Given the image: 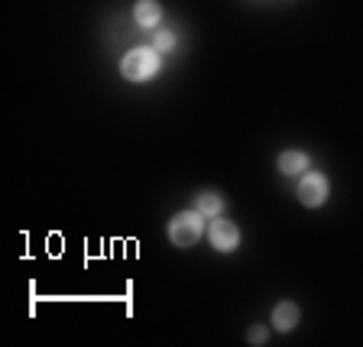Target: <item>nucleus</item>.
Segmentation results:
<instances>
[{
	"instance_id": "obj_2",
	"label": "nucleus",
	"mask_w": 363,
	"mask_h": 347,
	"mask_svg": "<svg viewBox=\"0 0 363 347\" xmlns=\"http://www.w3.org/2000/svg\"><path fill=\"white\" fill-rule=\"evenodd\" d=\"M204 234V214L198 211H179L172 221H169V241L175 243V247H191V243H198Z\"/></svg>"
},
{
	"instance_id": "obj_4",
	"label": "nucleus",
	"mask_w": 363,
	"mask_h": 347,
	"mask_svg": "<svg viewBox=\"0 0 363 347\" xmlns=\"http://www.w3.org/2000/svg\"><path fill=\"white\" fill-rule=\"evenodd\" d=\"M208 237H211V247L220 250V253H230V250H237V243H240V231H237V224L234 221H224V218L211 221Z\"/></svg>"
},
{
	"instance_id": "obj_7",
	"label": "nucleus",
	"mask_w": 363,
	"mask_h": 347,
	"mask_svg": "<svg viewBox=\"0 0 363 347\" xmlns=\"http://www.w3.org/2000/svg\"><path fill=\"white\" fill-rule=\"evenodd\" d=\"M133 20L140 23V26H156V23L162 20V7H159L156 0H140L133 7Z\"/></svg>"
},
{
	"instance_id": "obj_6",
	"label": "nucleus",
	"mask_w": 363,
	"mask_h": 347,
	"mask_svg": "<svg viewBox=\"0 0 363 347\" xmlns=\"http://www.w3.org/2000/svg\"><path fill=\"white\" fill-rule=\"evenodd\" d=\"M272 325L279 328V331H292L298 325V305L295 302H279L276 312H272Z\"/></svg>"
},
{
	"instance_id": "obj_5",
	"label": "nucleus",
	"mask_w": 363,
	"mask_h": 347,
	"mask_svg": "<svg viewBox=\"0 0 363 347\" xmlns=\"http://www.w3.org/2000/svg\"><path fill=\"white\" fill-rule=\"evenodd\" d=\"M308 169V156L302 150H286L279 156V172L282 175H302Z\"/></svg>"
},
{
	"instance_id": "obj_3",
	"label": "nucleus",
	"mask_w": 363,
	"mask_h": 347,
	"mask_svg": "<svg viewBox=\"0 0 363 347\" xmlns=\"http://www.w3.org/2000/svg\"><path fill=\"white\" fill-rule=\"evenodd\" d=\"M298 202L305 208H321L328 202V179L321 172H305L298 182Z\"/></svg>"
},
{
	"instance_id": "obj_1",
	"label": "nucleus",
	"mask_w": 363,
	"mask_h": 347,
	"mask_svg": "<svg viewBox=\"0 0 363 347\" xmlns=\"http://www.w3.org/2000/svg\"><path fill=\"white\" fill-rule=\"evenodd\" d=\"M159 53L156 49H146V45H136V49H130L127 55H123L121 62V72L127 82H150V78H156L159 72Z\"/></svg>"
},
{
	"instance_id": "obj_8",
	"label": "nucleus",
	"mask_w": 363,
	"mask_h": 347,
	"mask_svg": "<svg viewBox=\"0 0 363 347\" xmlns=\"http://www.w3.org/2000/svg\"><path fill=\"white\" fill-rule=\"evenodd\" d=\"M195 208L204 214V218H218V214L224 211V198L214 195V192H204V195H198Z\"/></svg>"
},
{
	"instance_id": "obj_9",
	"label": "nucleus",
	"mask_w": 363,
	"mask_h": 347,
	"mask_svg": "<svg viewBox=\"0 0 363 347\" xmlns=\"http://www.w3.org/2000/svg\"><path fill=\"white\" fill-rule=\"evenodd\" d=\"M172 45H175V36L169 30H159L156 39H152V49H156V53H169Z\"/></svg>"
},
{
	"instance_id": "obj_10",
	"label": "nucleus",
	"mask_w": 363,
	"mask_h": 347,
	"mask_svg": "<svg viewBox=\"0 0 363 347\" xmlns=\"http://www.w3.org/2000/svg\"><path fill=\"white\" fill-rule=\"evenodd\" d=\"M247 341L250 344H266V328H250Z\"/></svg>"
}]
</instances>
